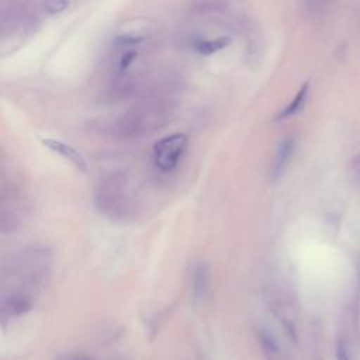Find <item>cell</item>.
<instances>
[{
    "instance_id": "cell-12",
    "label": "cell",
    "mask_w": 360,
    "mask_h": 360,
    "mask_svg": "<svg viewBox=\"0 0 360 360\" xmlns=\"http://www.w3.org/2000/svg\"><path fill=\"white\" fill-rule=\"evenodd\" d=\"M136 58V52L135 51H129V52H125L121 59H120V63H118V70L120 72H124L125 69H128V66L134 62V59Z\"/></svg>"
},
{
    "instance_id": "cell-8",
    "label": "cell",
    "mask_w": 360,
    "mask_h": 360,
    "mask_svg": "<svg viewBox=\"0 0 360 360\" xmlns=\"http://www.w3.org/2000/svg\"><path fill=\"white\" fill-rule=\"evenodd\" d=\"M307 98H308V83H305V84L298 90V93L295 94V97L288 103V105H287L283 111L278 112V115L276 117V120H277V121H281V120H287V118H290V117L298 114V112L304 108V105H305V103H307Z\"/></svg>"
},
{
    "instance_id": "cell-3",
    "label": "cell",
    "mask_w": 360,
    "mask_h": 360,
    "mask_svg": "<svg viewBox=\"0 0 360 360\" xmlns=\"http://www.w3.org/2000/svg\"><path fill=\"white\" fill-rule=\"evenodd\" d=\"M94 204L114 221H128L138 212V195L132 180L122 172L110 173L94 187Z\"/></svg>"
},
{
    "instance_id": "cell-5",
    "label": "cell",
    "mask_w": 360,
    "mask_h": 360,
    "mask_svg": "<svg viewBox=\"0 0 360 360\" xmlns=\"http://www.w3.org/2000/svg\"><path fill=\"white\" fill-rule=\"evenodd\" d=\"M42 143H44L48 149H51V150L59 153L60 156H63L65 159H68L77 170H80V172H83V173L87 172V162H86V159H84L83 155H82L76 148H73L72 145H69V143H66V142H62V141H58V139H51V138L42 139Z\"/></svg>"
},
{
    "instance_id": "cell-6",
    "label": "cell",
    "mask_w": 360,
    "mask_h": 360,
    "mask_svg": "<svg viewBox=\"0 0 360 360\" xmlns=\"http://www.w3.org/2000/svg\"><path fill=\"white\" fill-rule=\"evenodd\" d=\"M210 284V267L205 262H200L195 264L191 277V290L194 301H200L204 298Z\"/></svg>"
},
{
    "instance_id": "cell-1",
    "label": "cell",
    "mask_w": 360,
    "mask_h": 360,
    "mask_svg": "<svg viewBox=\"0 0 360 360\" xmlns=\"http://www.w3.org/2000/svg\"><path fill=\"white\" fill-rule=\"evenodd\" d=\"M48 270L49 256L45 249H24L10 259L8 264L4 266L3 277H10L18 283L3 287L0 301L3 319L21 316L32 308L35 292L46 278Z\"/></svg>"
},
{
    "instance_id": "cell-7",
    "label": "cell",
    "mask_w": 360,
    "mask_h": 360,
    "mask_svg": "<svg viewBox=\"0 0 360 360\" xmlns=\"http://www.w3.org/2000/svg\"><path fill=\"white\" fill-rule=\"evenodd\" d=\"M294 146H295V141L291 136H288L280 142L277 152H276L274 165H273V179H277L283 174L285 166L288 165V162L292 156Z\"/></svg>"
},
{
    "instance_id": "cell-10",
    "label": "cell",
    "mask_w": 360,
    "mask_h": 360,
    "mask_svg": "<svg viewBox=\"0 0 360 360\" xmlns=\"http://www.w3.org/2000/svg\"><path fill=\"white\" fill-rule=\"evenodd\" d=\"M69 6V0H45L44 10L48 14H59L66 10Z\"/></svg>"
},
{
    "instance_id": "cell-11",
    "label": "cell",
    "mask_w": 360,
    "mask_h": 360,
    "mask_svg": "<svg viewBox=\"0 0 360 360\" xmlns=\"http://www.w3.org/2000/svg\"><path fill=\"white\" fill-rule=\"evenodd\" d=\"M259 340H260V343H262V346L266 352H269V353H276L277 352V343L269 332L260 330L259 332Z\"/></svg>"
},
{
    "instance_id": "cell-2",
    "label": "cell",
    "mask_w": 360,
    "mask_h": 360,
    "mask_svg": "<svg viewBox=\"0 0 360 360\" xmlns=\"http://www.w3.org/2000/svg\"><path fill=\"white\" fill-rule=\"evenodd\" d=\"M173 114L172 100L149 97L104 122L103 131L117 139H136L160 131Z\"/></svg>"
},
{
    "instance_id": "cell-4",
    "label": "cell",
    "mask_w": 360,
    "mask_h": 360,
    "mask_svg": "<svg viewBox=\"0 0 360 360\" xmlns=\"http://www.w3.org/2000/svg\"><path fill=\"white\" fill-rule=\"evenodd\" d=\"M187 136L180 132H174L160 138L153 145L155 166L163 173H169L176 169L187 149Z\"/></svg>"
},
{
    "instance_id": "cell-9",
    "label": "cell",
    "mask_w": 360,
    "mask_h": 360,
    "mask_svg": "<svg viewBox=\"0 0 360 360\" xmlns=\"http://www.w3.org/2000/svg\"><path fill=\"white\" fill-rule=\"evenodd\" d=\"M231 44L229 37H219L215 39H198L194 44V49L201 55H212Z\"/></svg>"
},
{
    "instance_id": "cell-13",
    "label": "cell",
    "mask_w": 360,
    "mask_h": 360,
    "mask_svg": "<svg viewBox=\"0 0 360 360\" xmlns=\"http://www.w3.org/2000/svg\"><path fill=\"white\" fill-rule=\"evenodd\" d=\"M328 0H302L304 3V7L311 11V13H315V11H319L325 4H326Z\"/></svg>"
}]
</instances>
